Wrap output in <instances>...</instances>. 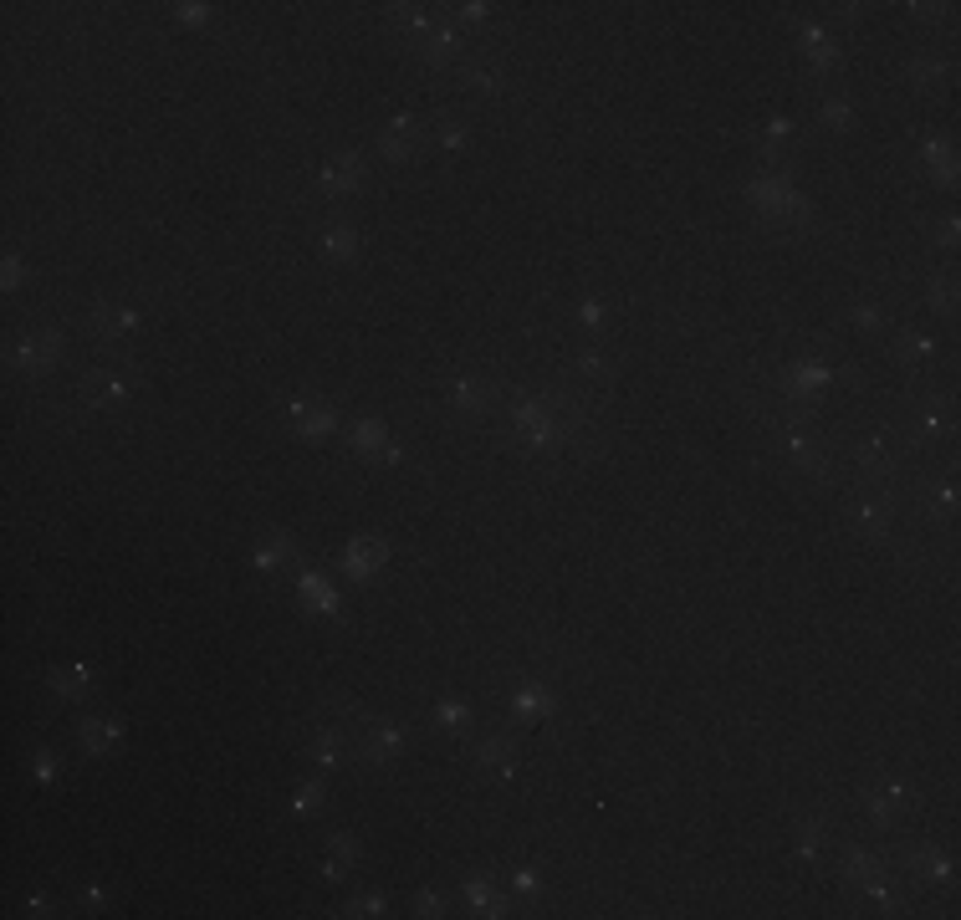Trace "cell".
I'll return each mask as SVG.
<instances>
[{
	"label": "cell",
	"instance_id": "cell-18",
	"mask_svg": "<svg viewBox=\"0 0 961 920\" xmlns=\"http://www.w3.org/2000/svg\"><path fill=\"white\" fill-rule=\"evenodd\" d=\"M512 711H517L522 721H537V716L553 711V696H547L542 686H522L517 696H512Z\"/></svg>",
	"mask_w": 961,
	"mask_h": 920
},
{
	"label": "cell",
	"instance_id": "cell-23",
	"mask_svg": "<svg viewBox=\"0 0 961 920\" xmlns=\"http://www.w3.org/2000/svg\"><path fill=\"white\" fill-rule=\"evenodd\" d=\"M921 302H935L941 312H951L956 307V282H951V276H925L921 282Z\"/></svg>",
	"mask_w": 961,
	"mask_h": 920
},
{
	"label": "cell",
	"instance_id": "cell-41",
	"mask_svg": "<svg viewBox=\"0 0 961 920\" xmlns=\"http://www.w3.org/2000/svg\"><path fill=\"white\" fill-rule=\"evenodd\" d=\"M604 317H609V312L598 307V302H584V323L588 327H604Z\"/></svg>",
	"mask_w": 961,
	"mask_h": 920
},
{
	"label": "cell",
	"instance_id": "cell-7",
	"mask_svg": "<svg viewBox=\"0 0 961 920\" xmlns=\"http://www.w3.org/2000/svg\"><path fill=\"white\" fill-rule=\"evenodd\" d=\"M57 358H62V333H52V327H46V333H26L21 348H16V363L31 368V374H46Z\"/></svg>",
	"mask_w": 961,
	"mask_h": 920
},
{
	"label": "cell",
	"instance_id": "cell-34",
	"mask_svg": "<svg viewBox=\"0 0 961 920\" xmlns=\"http://www.w3.org/2000/svg\"><path fill=\"white\" fill-rule=\"evenodd\" d=\"M282 558H286V537H266V547L256 553V563H261L266 573H272V568H282Z\"/></svg>",
	"mask_w": 961,
	"mask_h": 920
},
{
	"label": "cell",
	"instance_id": "cell-35",
	"mask_svg": "<svg viewBox=\"0 0 961 920\" xmlns=\"http://www.w3.org/2000/svg\"><path fill=\"white\" fill-rule=\"evenodd\" d=\"M333 854H338V864H358V839L353 833H333Z\"/></svg>",
	"mask_w": 961,
	"mask_h": 920
},
{
	"label": "cell",
	"instance_id": "cell-24",
	"mask_svg": "<svg viewBox=\"0 0 961 920\" xmlns=\"http://www.w3.org/2000/svg\"><path fill=\"white\" fill-rule=\"evenodd\" d=\"M573 368H578L584 378H594V384H609V378H614V358H609V353H598V348L594 353H578V363H573Z\"/></svg>",
	"mask_w": 961,
	"mask_h": 920
},
{
	"label": "cell",
	"instance_id": "cell-37",
	"mask_svg": "<svg viewBox=\"0 0 961 920\" xmlns=\"http://www.w3.org/2000/svg\"><path fill=\"white\" fill-rule=\"evenodd\" d=\"M415 905H419V915H440V910H445V894L440 890H419Z\"/></svg>",
	"mask_w": 961,
	"mask_h": 920
},
{
	"label": "cell",
	"instance_id": "cell-21",
	"mask_svg": "<svg viewBox=\"0 0 961 920\" xmlns=\"http://www.w3.org/2000/svg\"><path fill=\"white\" fill-rule=\"evenodd\" d=\"M823 833H829V823H823V818L798 823V854H803L808 864H819V859H823Z\"/></svg>",
	"mask_w": 961,
	"mask_h": 920
},
{
	"label": "cell",
	"instance_id": "cell-17",
	"mask_svg": "<svg viewBox=\"0 0 961 920\" xmlns=\"http://www.w3.org/2000/svg\"><path fill=\"white\" fill-rule=\"evenodd\" d=\"M466 900L476 905V915H507V900L491 890V880L480 874V880H466Z\"/></svg>",
	"mask_w": 961,
	"mask_h": 920
},
{
	"label": "cell",
	"instance_id": "cell-22",
	"mask_svg": "<svg viewBox=\"0 0 961 920\" xmlns=\"http://www.w3.org/2000/svg\"><path fill=\"white\" fill-rule=\"evenodd\" d=\"M323 251L333 261H358V251H364V235L358 231H327L323 235Z\"/></svg>",
	"mask_w": 961,
	"mask_h": 920
},
{
	"label": "cell",
	"instance_id": "cell-19",
	"mask_svg": "<svg viewBox=\"0 0 961 920\" xmlns=\"http://www.w3.org/2000/svg\"><path fill=\"white\" fill-rule=\"evenodd\" d=\"M292 415H297L302 435H327V429H333V419H338L327 404H292Z\"/></svg>",
	"mask_w": 961,
	"mask_h": 920
},
{
	"label": "cell",
	"instance_id": "cell-25",
	"mask_svg": "<svg viewBox=\"0 0 961 920\" xmlns=\"http://www.w3.org/2000/svg\"><path fill=\"white\" fill-rule=\"evenodd\" d=\"M118 741V721H82V747L88 752H108Z\"/></svg>",
	"mask_w": 961,
	"mask_h": 920
},
{
	"label": "cell",
	"instance_id": "cell-10",
	"mask_svg": "<svg viewBox=\"0 0 961 920\" xmlns=\"http://www.w3.org/2000/svg\"><path fill=\"white\" fill-rule=\"evenodd\" d=\"M946 57H935V52H910V62H905V82L910 88H941V82H946Z\"/></svg>",
	"mask_w": 961,
	"mask_h": 920
},
{
	"label": "cell",
	"instance_id": "cell-27",
	"mask_svg": "<svg viewBox=\"0 0 961 920\" xmlns=\"http://www.w3.org/2000/svg\"><path fill=\"white\" fill-rule=\"evenodd\" d=\"M429 139L440 143V149H460V143H466V123L450 118V113H440L435 118V129H429Z\"/></svg>",
	"mask_w": 961,
	"mask_h": 920
},
{
	"label": "cell",
	"instance_id": "cell-15",
	"mask_svg": "<svg viewBox=\"0 0 961 920\" xmlns=\"http://www.w3.org/2000/svg\"><path fill=\"white\" fill-rule=\"evenodd\" d=\"M895 358L905 363V368H921V363H931L935 358V337H925V333H900V343H895Z\"/></svg>",
	"mask_w": 961,
	"mask_h": 920
},
{
	"label": "cell",
	"instance_id": "cell-28",
	"mask_svg": "<svg viewBox=\"0 0 961 920\" xmlns=\"http://www.w3.org/2000/svg\"><path fill=\"white\" fill-rule=\"evenodd\" d=\"M353 450L358 455H378L384 450V419H364V425L353 429Z\"/></svg>",
	"mask_w": 961,
	"mask_h": 920
},
{
	"label": "cell",
	"instance_id": "cell-1",
	"mask_svg": "<svg viewBox=\"0 0 961 920\" xmlns=\"http://www.w3.org/2000/svg\"><path fill=\"white\" fill-rule=\"evenodd\" d=\"M951 429V404L935 399V394H915V399L905 404V415H900V440L910 445V450H925V445L935 440V435H946Z\"/></svg>",
	"mask_w": 961,
	"mask_h": 920
},
{
	"label": "cell",
	"instance_id": "cell-4",
	"mask_svg": "<svg viewBox=\"0 0 961 920\" xmlns=\"http://www.w3.org/2000/svg\"><path fill=\"white\" fill-rule=\"evenodd\" d=\"M900 864L915 884H946L951 880V854H941L935 843H905L900 849Z\"/></svg>",
	"mask_w": 961,
	"mask_h": 920
},
{
	"label": "cell",
	"instance_id": "cell-9",
	"mask_svg": "<svg viewBox=\"0 0 961 920\" xmlns=\"http://www.w3.org/2000/svg\"><path fill=\"white\" fill-rule=\"evenodd\" d=\"M92 333L103 337V343H113V337H129V333H139V312H129V307H92Z\"/></svg>",
	"mask_w": 961,
	"mask_h": 920
},
{
	"label": "cell",
	"instance_id": "cell-38",
	"mask_svg": "<svg viewBox=\"0 0 961 920\" xmlns=\"http://www.w3.org/2000/svg\"><path fill=\"white\" fill-rule=\"evenodd\" d=\"M353 915H384V894H358V900H353Z\"/></svg>",
	"mask_w": 961,
	"mask_h": 920
},
{
	"label": "cell",
	"instance_id": "cell-16",
	"mask_svg": "<svg viewBox=\"0 0 961 920\" xmlns=\"http://www.w3.org/2000/svg\"><path fill=\"white\" fill-rule=\"evenodd\" d=\"M302 604H307V609H317V614H338V594H333V588L323 584V578H317V573H302Z\"/></svg>",
	"mask_w": 961,
	"mask_h": 920
},
{
	"label": "cell",
	"instance_id": "cell-43",
	"mask_svg": "<svg viewBox=\"0 0 961 920\" xmlns=\"http://www.w3.org/2000/svg\"><path fill=\"white\" fill-rule=\"evenodd\" d=\"M180 16H184V21H195V26H200V21H205L210 11H205V5H180Z\"/></svg>",
	"mask_w": 961,
	"mask_h": 920
},
{
	"label": "cell",
	"instance_id": "cell-6",
	"mask_svg": "<svg viewBox=\"0 0 961 920\" xmlns=\"http://www.w3.org/2000/svg\"><path fill=\"white\" fill-rule=\"evenodd\" d=\"M378 149H384L389 164H409V159H419V149H425V133H419L415 118H394L389 129L378 133Z\"/></svg>",
	"mask_w": 961,
	"mask_h": 920
},
{
	"label": "cell",
	"instance_id": "cell-13",
	"mask_svg": "<svg viewBox=\"0 0 961 920\" xmlns=\"http://www.w3.org/2000/svg\"><path fill=\"white\" fill-rule=\"evenodd\" d=\"M82 394H88V404L108 409V404H118L123 394H129V378H118V374H88V378H82Z\"/></svg>",
	"mask_w": 961,
	"mask_h": 920
},
{
	"label": "cell",
	"instance_id": "cell-3",
	"mask_svg": "<svg viewBox=\"0 0 961 920\" xmlns=\"http://www.w3.org/2000/svg\"><path fill=\"white\" fill-rule=\"evenodd\" d=\"M450 404L460 409V415H496L501 409V378L491 374H460L450 378Z\"/></svg>",
	"mask_w": 961,
	"mask_h": 920
},
{
	"label": "cell",
	"instance_id": "cell-39",
	"mask_svg": "<svg viewBox=\"0 0 961 920\" xmlns=\"http://www.w3.org/2000/svg\"><path fill=\"white\" fill-rule=\"evenodd\" d=\"M931 241H935L941 251H951V246H956V221H941V225L931 231Z\"/></svg>",
	"mask_w": 961,
	"mask_h": 920
},
{
	"label": "cell",
	"instance_id": "cell-2",
	"mask_svg": "<svg viewBox=\"0 0 961 920\" xmlns=\"http://www.w3.org/2000/svg\"><path fill=\"white\" fill-rule=\"evenodd\" d=\"M864 808H870V818H874V829H900L910 818V808H915V792H910V782H900V778H880V782H870L864 788Z\"/></svg>",
	"mask_w": 961,
	"mask_h": 920
},
{
	"label": "cell",
	"instance_id": "cell-12",
	"mask_svg": "<svg viewBox=\"0 0 961 920\" xmlns=\"http://www.w3.org/2000/svg\"><path fill=\"white\" fill-rule=\"evenodd\" d=\"M921 164L931 169L941 184L956 180V154H951V143H946V139H935V133H931V139H921Z\"/></svg>",
	"mask_w": 961,
	"mask_h": 920
},
{
	"label": "cell",
	"instance_id": "cell-5",
	"mask_svg": "<svg viewBox=\"0 0 961 920\" xmlns=\"http://www.w3.org/2000/svg\"><path fill=\"white\" fill-rule=\"evenodd\" d=\"M364 174L368 169H364L358 154H338L317 169V190H323V195H353V190H364Z\"/></svg>",
	"mask_w": 961,
	"mask_h": 920
},
{
	"label": "cell",
	"instance_id": "cell-36",
	"mask_svg": "<svg viewBox=\"0 0 961 920\" xmlns=\"http://www.w3.org/2000/svg\"><path fill=\"white\" fill-rule=\"evenodd\" d=\"M312 808H323V782H302L297 792V813H312Z\"/></svg>",
	"mask_w": 961,
	"mask_h": 920
},
{
	"label": "cell",
	"instance_id": "cell-26",
	"mask_svg": "<svg viewBox=\"0 0 961 920\" xmlns=\"http://www.w3.org/2000/svg\"><path fill=\"white\" fill-rule=\"evenodd\" d=\"M803 62H808V72H813V78H823V72H833V67L844 62V52H839V41H823V47L803 52Z\"/></svg>",
	"mask_w": 961,
	"mask_h": 920
},
{
	"label": "cell",
	"instance_id": "cell-20",
	"mask_svg": "<svg viewBox=\"0 0 961 920\" xmlns=\"http://www.w3.org/2000/svg\"><path fill=\"white\" fill-rule=\"evenodd\" d=\"M512 747H517L512 737H486L476 747V762L480 767H496V772H512Z\"/></svg>",
	"mask_w": 961,
	"mask_h": 920
},
{
	"label": "cell",
	"instance_id": "cell-30",
	"mask_svg": "<svg viewBox=\"0 0 961 920\" xmlns=\"http://www.w3.org/2000/svg\"><path fill=\"white\" fill-rule=\"evenodd\" d=\"M52 686H57V696H72V700H78L82 690H88V665H72V670H57V680H52Z\"/></svg>",
	"mask_w": 961,
	"mask_h": 920
},
{
	"label": "cell",
	"instance_id": "cell-8",
	"mask_svg": "<svg viewBox=\"0 0 961 920\" xmlns=\"http://www.w3.org/2000/svg\"><path fill=\"white\" fill-rule=\"evenodd\" d=\"M880 869H890V854H880V849H864V843H849L844 854H839V880L844 884H864L870 874H880Z\"/></svg>",
	"mask_w": 961,
	"mask_h": 920
},
{
	"label": "cell",
	"instance_id": "cell-32",
	"mask_svg": "<svg viewBox=\"0 0 961 920\" xmlns=\"http://www.w3.org/2000/svg\"><path fill=\"white\" fill-rule=\"evenodd\" d=\"M819 118H823V129H849V123H854V108H849L844 98H829Z\"/></svg>",
	"mask_w": 961,
	"mask_h": 920
},
{
	"label": "cell",
	"instance_id": "cell-14",
	"mask_svg": "<svg viewBox=\"0 0 961 920\" xmlns=\"http://www.w3.org/2000/svg\"><path fill=\"white\" fill-rule=\"evenodd\" d=\"M455 82L470 88V92H480V98H496V92H501V78H496L486 62H460L455 67Z\"/></svg>",
	"mask_w": 961,
	"mask_h": 920
},
{
	"label": "cell",
	"instance_id": "cell-11",
	"mask_svg": "<svg viewBox=\"0 0 961 920\" xmlns=\"http://www.w3.org/2000/svg\"><path fill=\"white\" fill-rule=\"evenodd\" d=\"M384 558H389V547L378 543V537H364V543H353V547H348L343 568H348L353 578H368L374 568H384Z\"/></svg>",
	"mask_w": 961,
	"mask_h": 920
},
{
	"label": "cell",
	"instance_id": "cell-29",
	"mask_svg": "<svg viewBox=\"0 0 961 920\" xmlns=\"http://www.w3.org/2000/svg\"><path fill=\"white\" fill-rule=\"evenodd\" d=\"M849 323H854L859 333H880V327L890 323V317H884V307H880V302H859V307L849 312Z\"/></svg>",
	"mask_w": 961,
	"mask_h": 920
},
{
	"label": "cell",
	"instance_id": "cell-40",
	"mask_svg": "<svg viewBox=\"0 0 961 920\" xmlns=\"http://www.w3.org/2000/svg\"><path fill=\"white\" fill-rule=\"evenodd\" d=\"M512 884H517L522 894H532L537 890V874H532V869H517V874H512Z\"/></svg>",
	"mask_w": 961,
	"mask_h": 920
},
{
	"label": "cell",
	"instance_id": "cell-42",
	"mask_svg": "<svg viewBox=\"0 0 961 920\" xmlns=\"http://www.w3.org/2000/svg\"><path fill=\"white\" fill-rule=\"evenodd\" d=\"M36 778H41V782H52V778H57V767H52V757H46V752L36 757Z\"/></svg>",
	"mask_w": 961,
	"mask_h": 920
},
{
	"label": "cell",
	"instance_id": "cell-44",
	"mask_svg": "<svg viewBox=\"0 0 961 920\" xmlns=\"http://www.w3.org/2000/svg\"><path fill=\"white\" fill-rule=\"evenodd\" d=\"M16 282H21V261L11 256V261H5V286H16Z\"/></svg>",
	"mask_w": 961,
	"mask_h": 920
},
{
	"label": "cell",
	"instance_id": "cell-33",
	"mask_svg": "<svg viewBox=\"0 0 961 920\" xmlns=\"http://www.w3.org/2000/svg\"><path fill=\"white\" fill-rule=\"evenodd\" d=\"M435 721H440V726H466L470 721V706L450 696V700H440V706H435Z\"/></svg>",
	"mask_w": 961,
	"mask_h": 920
},
{
	"label": "cell",
	"instance_id": "cell-31",
	"mask_svg": "<svg viewBox=\"0 0 961 920\" xmlns=\"http://www.w3.org/2000/svg\"><path fill=\"white\" fill-rule=\"evenodd\" d=\"M389 21L404 31H429V16L419 11V5H389Z\"/></svg>",
	"mask_w": 961,
	"mask_h": 920
}]
</instances>
